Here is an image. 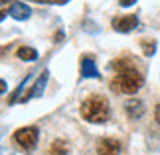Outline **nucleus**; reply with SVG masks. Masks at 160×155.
Listing matches in <instances>:
<instances>
[{
	"mask_svg": "<svg viewBox=\"0 0 160 155\" xmlns=\"http://www.w3.org/2000/svg\"><path fill=\"white\" fill-rule=\"evenodd\" d=\"M115 77L111 80V89L115 92H122V94H134L144 83V77L132 61L128 59H117L113 63Z\"/></svg>",
	"mask_w": 160,
	"mask_h": 155,
	"instance_id": "1",
	"label": "nucleus"
},
{
	"mask_svg": "<svg viewBox=\"0 0 160 155\" xmlns=\"http://www.w3.org/2000/svg\"><path fill=\"white\" fill-rule=\"evenodd\" d=\"M81 116L91 124H103L109 118V102L101 94H91L81 102Z\"/></svg>",
	"mask_w": 160,
	"mask_h": 155,
	"instance_id": "2",
	"label": "nucleus"
},
{
	"mask_svg": "<svg viewBox=\"0 0 160 155\" xmlns=\"http://www.w3.org/2000/svg\"><path fill=\"white\" fill-rule=\"evenodd\" d=\"M14 141L22 147V149L32 151L36 147V144H38V128H32V126L30 128H20L14 134Z\"/></svg>",
	"mask_w": 160,
	"mask_h": 155,
	"instance_id": "3",
	"label": "nucleus"
},
{
	"mask_svg": "<svg viewBox=\"0 0 160 155\" xmlns=\"http://www.w3.org/2000/svg\"><path fill=\"white\" fill-rule=\"evenodd\" d=\"M137 26H138V18L134 16V14L121 16V18H115V20H113L115 32H121V34H128L131 30H134Z\"/></svg>",
	"mask_w": 160,
	"mask_h": 155,
	"instance_id": "4",
	"label": "nucleus"
},
{
	"mask_svg": "<svg viewBox=\"0 0 160 155\" xmlns=\"http://www.w3.org/2000/svg\"><path fill=\"white\" fill-rule=\"evenodd\" d=\"M97 153L99 155H119L121 153V144L115 138H103L97 144Z\"/></svg>",
	"mask_w": 160,
	"mask_h": 155,
	"instance_id": "5",
	"label": "nucleus"
},
{
	"mask_svg": "<svg viewBox=\"0 0 160 155\" xmlns=\"http://www.w3.org/2000/svg\"><path fill=\"white\" fill-rule=\"evenodd\" d=\"M81 75L83 77H91V79H99V69L95 65V59L89 57V55H83L81 57Z\"/></svg>",
	"mask_w": 160,
	"mask_h": 155,
	"instance_id": "6",
	"label": "nucleus"
},
{
	"mask_svg": "<svg viewBox=\"0 0 160 155\" xmlns=\"http://www.w3.org/2000/svg\"><path fill=\"white\" fill-rule=\"evenodd\" d=\"M125 110L131 120H137V118H142V114H144V104L140 100H128L125 104Z\"/></svg>",
	"mask_w": 160,
	"mask_h": 155,
	"instance_id": "7",
	"label": "nucleus"
},
{
	"mask_svg": "<svg viewBox=\"0 0 160 155\" xmlns=\"http://www.w3.org/2000/svg\"><path fill=\"white\" fill-rule=\"evenodd\" d=\"M30 14H32V10L22 2H16V4L10 6V16L14 18V20H28Z\"/></svg>",
	"mask_w": 160,
	"mask_h": 155,
	"instance_id": "8",
	"label": "nucleus"
},
{
	"mask_svg": "<svg viewBox=\"0 0 160 155\" xmlns=\"http://www.w3.org/2000/svg\"><path fill=\"white\" fill-rule=\"evenodd\" d=\"M67 153H69V147L63 139H55L50 147V155H67Z\"/></svg>",
	"mask_w": 160,
	"mask_h": 155,
	"instance_id": "9",
	"label": "nucleus"
},
{
	"mask_svg": "<svg viewBox=\"0 0 160 155\" xmlns=\"http://www.w3.org/2000/svg\"><path fill=\"white\" fill-rule=\"evenodd\" d=\"M16 55H18L22 61H34V59H38V51H36L34 47H26V45L18 49Z\"/></svg>",
	"mask_w": 160,
	"mask_h": 155,
	"instance_id": "10",
	"label": "nucleus"
},
{
	"mask_svg": "<svg viewBox=\"0 0 160 155\" xmlns=\"http://www.w3.org/2000/svg\"><path fill=\"white\" fill-rule=\"evenodd\" d=\"M46 80H48V71H44V73H42V77L38 79V83L34 84L32 92H30V98H32V96H38V94H40V92H42V89L46 86Z\"/></svg>",
	"mask_w": 160,
	"mask_h": 155,
	"instance_id": "11",
	"label": "nucleus"
},
{
	"mask_svg": "<svg viewBox=\"0 0 160 155\" xmlns=\"http://www.w3.org/2000/svg\"><path fill=\"white\" fill-rule=\"evenodd\" d=\"M142 49H144V55H146V57H150V55H154V51H156V45H154V41L142 39Z\"/></svg>",
	"mask_w": 160,
	"mask_h": 155,
	"instance_id": "12",
	"label": "nucleus"
},
{
	"mask_svg": "<svg viewBox=\"0 0 160 155\" xmlns=\"http://www.w3.org/2000/svg\"><path fill=\"white\" fill-rule=\"evenodd\" d=\"M121 6H125V8H128V6H132V4H137V0H119Z\"/></svg>",
	"mask_w": 160,
	"mask_h": 155,
	"instance_id": "13",
	"label": "nucleus"
},
{
	"mask_svg": "<svg viewBox=\"0 0 160 155\" xmlns=\"http://www.w3.org/2000/svg\"><path fill=\"white\" fill-rule=\"evenodd\" d=\"M38 4H55V0H34Z\"/></svg>",
	"mask_w": 160,
	"mask_h": 155,
	"instance_id": "14",
	"label": "nucleus"
},
{
	"mask_svg": "<svg viewBox=\"0 0 160 155\" xmlns=\"http://www.w3.org/2000/svg\"><path fill=\"white\" fill-rule=\"evenodd\" d=\"M58 4H65V2H69V0H55Z\"/></svg>",
	"mask_w": 160,
	"mask_h": 155,
	"instance_id": "15",
	"label": "nucleus"
},
{
	"mask_svg": "<svg viewBox=\"0 0 160 155\" xmlns=\"http://www.w3.org/2000/svg\"><path fill=\"white\" fill-rule=\"evenodd\" d=\"M2 2H4V4H6V2H8V0H2Z\"/></svg>",
	"mask_w": 160,
	"mask_h": 155,
	"instance_id": "16",
	"label": "nucleus"
}]
</instances>
